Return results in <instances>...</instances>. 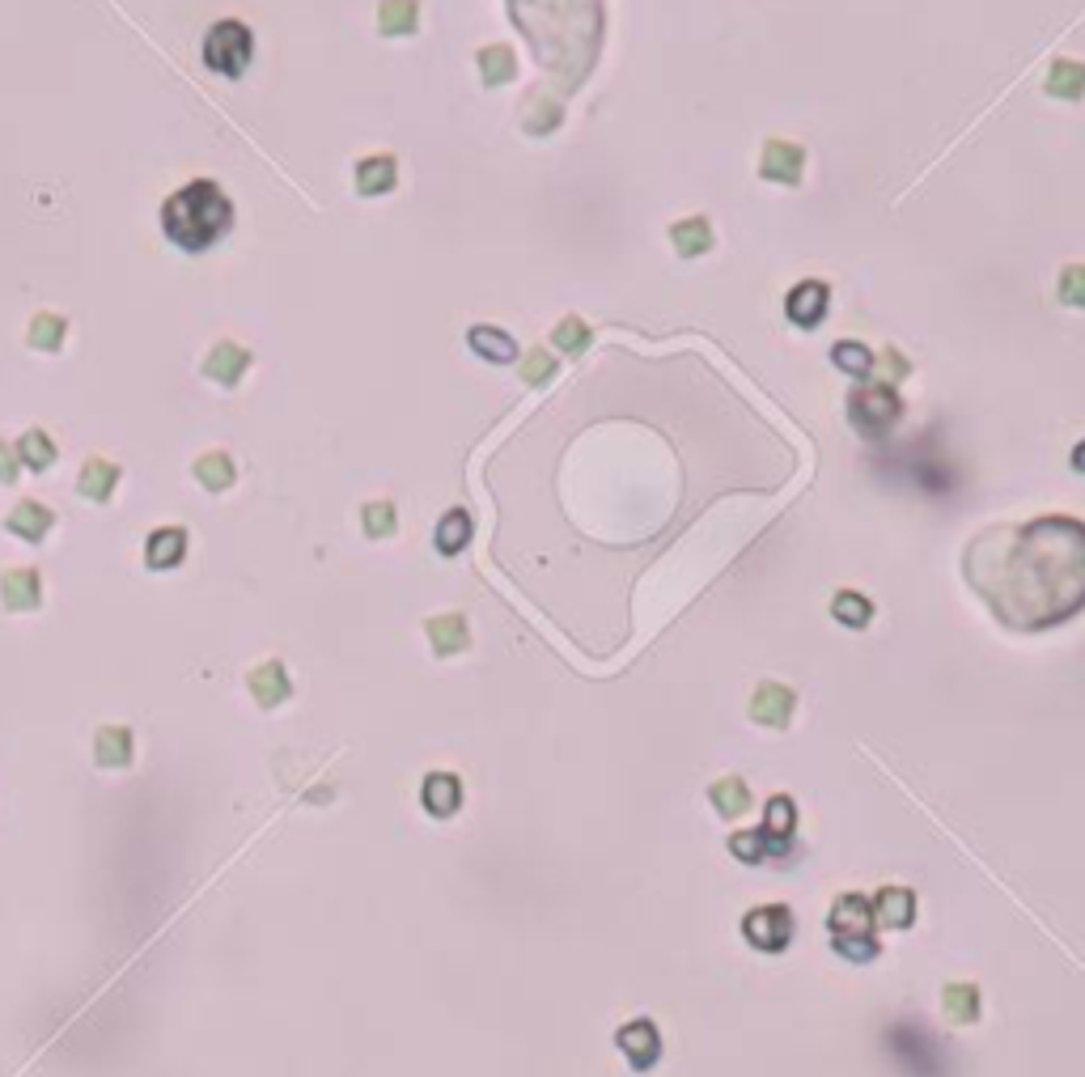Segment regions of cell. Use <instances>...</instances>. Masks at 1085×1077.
<instances>
[{"label":"cell","instance_id":"cell-46","mask_svg":"<svg viewBox=\"0 0 1085 1077\" xmlns=\"http://www.w3.org/2000/svg\"><path fill=\"white\" fill-rule=\"evenodd\" d=\"M1073 471H1082V475H1085V437L1077 441V446H1073Z\"/></svg>","mask_w":1085,"mask_h":1077},{"label":"cell","instance_id":"cell-44","mask_svg":"<svg viewBox=\"0 0 1085 1077\" xmlns=\"http://www.w3.org/2000/svg\"><path fill=\"white\" fill-rule=\"evenodd\" d=\"M17 450L13 446H0V484H13L17 480Z\"/></svg>","mask_w":1085,"mask_h":1077},{"label":"cell","instance_id":"cell-26","mask_svg":"<svg viewBox=\"0 0 1085 1077\" xmlns=\"http://www.w3.org/2000/svg\"><path fill=\"white\" fill-rule=\"evenodd\" d=\"M416 26H420V0H382L378 4V31L387 39L416 35Z\"/></svg>","mask_w":1085,"mask_h":1077},{"label":"cell","instance_id":"cell-4","mask_svg":"<svg viewBox=\"0 0 1085 1077\" xmlns=\"http://www.w3.org/2000/svg\"><path fill=\"white\" fill-rule=\"evenodd\" d=\"M251 56H255V39H251V31L242 26V22H217L212 31H208V39H204V64L212 69V73H221V77H242L246 73V64H251Z\"/></svg>","mask_w":1085,"mask_h":1077},{"label":"cell","instance_id":"cell-24","mask_svg":"<svg viewBox=\"0 0 1085 1077\" xmlns=\"http://www.w3.org/2000/svg\"><path fill=\"white\" fill-rule=\"evenodd\" d=\"M428 641H432V650L441 657L450 654H463L466 645H471V632H466V619L459 612H450V616H432L425 624Z\"/></svg>","mask_w":1085,"mask_h":1077},{"label":"cell","instance_id":"cell-41","mask_svg":"<svg viewBox=\"0 0 1085 1077\" xmlns=\"http://www.w3.org/2000/svg\"><path fill=\"white\" fill-rule=\"evenodd\" d=\"M556 370H560V365H556V356H551V352L531 348V352H526V361H522V383H531V386L551 383V374H556Z\"/></svg>","mask_w":1085,"mask_h":1077},{"label":"cell","instance_id":"cell-39","mask_svg":"<svg viewBox=\"0 0 1085 1077\" xmlns=\"http://www.w3.org/2000/svg\"><path fill=\"white\" fill-rule=\"evenodd\" d=\"M394 505L390 500H369L365 509H361V527H365V535L369 538H387L394 535Z\"/></svg>","mask_w":1085,"mask_h":1077},{"label":"cell","instance_id":"cell-9","mask_svg":"<svg viewBox=\"0 0 1085 1077\" xmlns=\"http://www.w3.org/2000/svg\"><path fill=\"white\" fill-rule=\"evenodd\" d=\"M806 174V149L793 141H768L759 154V179H772L784 187H797Z\"/></svg>","mask_w":1085,"mask_h":1077},{"label":"cell","instance_id":"cell-2","mask_svg":"<svg viewBox=\"0 0 1085 1077\" xmlns=\"http://www.w3.org/2000/svg\"><path fill=\"white\" fill-rule=\"evenodd\" d=\"M509 17L564 94L589 77L602 47V0H509Z\"/></svg>","mask_w":1085,"mask_h":1077},{"label":"cell","instance_id":"cell-22","mask_svg":"<svg viewBox=\"0 0 1085 1077\" xmlns=\"http://www.w3.org/2000/svg\"><path fill=\"white\" fill-rule=\"evenodd\" d=\"M0 594H4L9 612H35L42 598V581L35 569H13V573H4V581H0Z\"/></svg>","mask_w":1085,"mask_h":1077},{"label":"cell","instance_id":"cell-12","mask_svg":"<svg viewBox=\"0 0 1085 1077\" xmlns=\"http://www.w3.org/2000/svg\"><path fill=\"white\" fill-rule=\"evenodd\" d=\"M764 845L768 852H784L789 840H793V832H797V807H793V798L789 794H776L768 798V807H764Z\"/></svg>","mask_w":1085,"mask_h":1077},{"label":"cell","instance_id":"cell-31","mask_svg":"<svg viewBox=\"0 0 1085 1077\" xmlns=\"http://www.w3.org/2000/svg\"><path fill=\"white\" fill-rule=\"evenodd\" d=\"M94 760L102 769H127L132 764V734L123 730V726L98 730V738H94Z\"/></svg>","mask_w":1085,"mask_h":1077},{"label":"cell","instance_id":"cell-11","mask_svg":"<svg viewBox=\"0 0 1085 1077\" xmlns=\"http://www.w3.org/2000/svg\"><path fill=\"white\" fill-rule=\"evenodd\" d=\"M793 709H797V692L784 683H759L751 695V717L759 726H772V730H784L793 722Z\"/></svg>","mask_w":1085,"mask_h":1077},{"label":"cell","instance_id":"cell-10","mask_svg":"<svg viewBox=\"0 0 1085 1077\" xmlns=\"http://www.w3.org/2000/svg\"><path fill=\"white\" fill-rule=\"evenodd\" d=\"M827 306H831V289H827L822 280H802V285L789 289V298H784L789 323H797V327H806V331L827 318Z\"/></svg>","mask_w":1085,"mask_h":1077},{"label":"cell","instance_id":"cell-43","mask_svg":"<svg viewBox=\"0 0 1085 1077\" xmlns=\"http://www.w3.org/2000/svg\"><path fill=\"white\" fill-rule=\"evenodd\" d=\"M730 852H734L737 861H746V866L764 861V852H768L764 832H759V827H755V832H734V836H730Z\"/></svg>","mask_w":1085,"mask_h":1077},{"label":"cell","instance_id":"cell-6","mask_svg":"<svg viewBox=\"0 0 1085 1077\" xmlns=\"http://www.w3.org/2000/svg\"><path fill=\"white\" fill-rule=\"evenodd\" d=\"M793 912L784 908V904H759V908H751L746 917H742V937L755 946V951H768V955H780V951H789V942H793Z\"/></svg>","mask_w":1085,"mask_h":1077},{"label":"cell","instance_id":"cell-18","mask_svg":"<svg viewBox=\"0 0 1085 1077\" xmlns=\"http://www.w3.org/2000/svg\"><path fill=\"white\" fill-rule=\"evenodd\" d=\"M251 695L259 700V709H276V704H284L289 700V675H284V662H259L255 670H251Z\"/></svg>","mask_w":1085,"mask_h":1077},{"label":"cell","instance_id":"cell-1","mask_svg":"<svg viewBox=\"0 0 1085 1077\" xmlns=\"http://www.w3.org/2000/svg\"><path fill=\"white\" fill-rule=\"evenodd\" d=\"M963 573L1005 628H1056L1085 607V522L1051 513L992 527L967 547Z\"/></svg>","mask_w":1085,"mask_h":1077},{"label":"cell","instance_id":"cell-35","mask_svg":"<svg viewBox=\"0 0 1085 1077\" xmlns=\"http://www.w3.org/2000/svg\"><path fill=\"white\" fill-rule=\"evenodd\" d=\"M13 450H17V459L26 462L31 471H47V467L56 462V446H51V437H47L42 428H31V433H22Z\"/></svg>","mask_w":1085,"mask_h":1077},{"label":"cell","instance_id":"cell-38","mask_svg":"<svg viewBox=\"0 0 1085 1077\" xmlns=\"http://www.w3.org/2000/svg\"><path fill=\"white\" fill-rule=\"evenodd\" d=\"M64 336H69V323H64L60 314H35L26 340H31V348H42V352H60Z\"/></svg>","mask_w":1085,"mask_h":1077},{"label":"cell","instance_id":"cell-42","mask_svg":"<svg viewBox=\"0 0 1085 1077\" xmlns=\"http://www.w3.org/2000/svg\"><path fill=\"white\" fill-rule=\"evenodd\" d=\"M1060 302L1073 310H1085V264H1069L1060 271Z\"/></svg>","mask_w":1085,"mask_h":1077},{"label":"cell","instance_id":"cell-21","mask_svg":"<svg viewBox=\"0 0 1085 1077\" xmlns=\"http://www.w3.org/2000/svg\"><path fill=\"white\" fill-rule=\"evenodd\" d=\"M466 344L475 348L484 361H492V365H509L517 356V340L509 331H501V327H488V323H475L466 331Z\"/></svg>","mask_w":1085,"mask_h":1077},{"label":"cell","instance_id":"cell-23","mask_svg":"<svg viewBox=\"0 0 1085 1077\" xmlns=\"http://www.w3.org/2000/svg\"><path fill=\"white\" fill-rule=\"evenodd\" d=\"M183 552H187V531L183 527H161L145 543V565L149 569H174L183 560Z\"/></svg>","mask_w":1085,"mask_h":1077},{"label":"cell","instance_id":"cell-17","mask_svg":"<svg viewBox=\"0 0 1085 1077\" xmlns=\"http://www.w3.org/2000/svg\"><path fill=\"white\" fill-rule=\"evenodd\" d=\"M1044 89L1051 98H1060V102H1082L1085 98V60H1069V56L1051 60Z\"/></svg>","mask_w":1085,"mask_h":1077},{"label":"cell","instance_id":"cell-15","mask_svg":"<svg viewBox=\"0 0 1085 1077\" xmlns=\"http://www.w3.org/2000/svg\"><path fill=\"white\" fill-rule=\"evenodd\" d=\"M874 921L882 929H912L916 921V895L907 886H882L874 899Z\"/></svg>","mask_w":1085,"mask_h":1077},{"label":"cell","instance_id":"cell-19","mask_svg":"<svg viewBox=\"0 0 1085 1077\" xmlns=\"http://www.w3.org/2000/svg\"><path fill=\"white\" fill-rule=\"evenodd\" d=\"M475 64H479V77H484L488 89H501V85H509V81L517 77V51H513L509 43H488V47H479Z\"/></svg>","mask_w":1085,"mask_h":1077},{"label":"cell","instance_id":"cell-37","mask_svg":"<svg viewBox=\"0 0 1085 1077\" xmlns=\"http://www.w3.org/2000/svg\"><path fill=\"white\" fill-rule=\"evenodd\" d=\"M589 340H594V331L585 327V318H577V314L560 318V323H556V331H551V344L560 348L564 356H582L585 348H589Z\"/></svg>","mask_w":1085,"mask_h":1077},{"label":"cell","instance_id":"cell-33","mask_svg":"<svg viewBox=\"0 0 1085 1077\" xmlns=\"http://www.w3.org/2000/svg\"><path fill=\"white\" fill-rule=\"evenodd\" d=\"M195 480H199L204 488H212V493H225V488H233V480H237V467H233L230 455L212 450V455L195 459Z\"/></svg>","mask_w":1085,"mask_h":1077},{"label":"cell","instance_id":"cell-30","mask_svg":"<svg viewBox=\"0 0 1085 1077\" xmlns=\"http://www.w3.org/2000/svg\"><path fill=\"white\" fill-rule=\"evenodd\" d=\"M708 802H712V810H717L721 819H737V814L751 810V789H746L742 776H721V780H712Z\"/></svg>","mask_w":1085,"mask_h":1077},{"label":"cell","instance_id":"cell-3","mask_svg":"<svg viewBox=\"0 0 1085 1077\" xmlns=\"http://www.w3.org/2000/svg\"><path fill=\"white\" fill-rule=\"evenodd\" d=\"M233 226V204L212 179H195L161 204V230L179 251H208Z\"/></svg>","mask_w":1085,"mask_h":1077},{"label":"cell","instance_id":"cell-28","mask_svg":"<svg viewBox=\"0 0 1085 1077\" xmlns=\"http://www.w3.org/2000/svg\"><path fill=\"white\" fill-rule=\"evenodd\" d=\"M560 119H564L560 98H551V94H542V89H535V94L526 98V107H522V123H526V132H531V136H547V132H556V128H560Z\"/></svg>","mask_w":1085,"mask_h":1077},{"label":"cell","instance_id":"cell-29","mask_svg":"<svg viewBox=\"0 0 1085 1077\" xmlns=\"http://www.w3.org/2000/svg\"><path fill=\"white\" fill-rule=\"evenodd\" d=\"M475 535V522H471V513L466 509H450L441 522H437V531H432V543H437V552L441 556H459L466 543Z\"/></svg>","mask_w":1085,"mask_h":1077},{"label":"cell","instance_id":"cell-45","mask_svg":"<svg viewBox=\"0 0 1085 1077\" xmlns=\"http://www.w3.org/2000/svg\"><path fill=\"white\" fill-rule=\"evenodd\" d=\"M882 361H887V365H891V370H887V374H891V378H907V374H912V365H907V356H899V352H894V348H887V352H882Z\"/></svg>","mask_w":1085,"mask_h":1077},{"label":"cell","instance_id":"cell-20","mask_svg":"<svg viewBox=\"0 0 1085 1077\" xmlns=\"http://www.w3.org/2000/svg\"><path fill=\"white\" fill-rule=\"evenodd\" d=\"M399 183V161L390 154H374L356 161V192L361 195H387Z\"/></svg>","mask_w":1085,"mask_h":1077},{"label":"cell","instance_id":"cell-5","mask_svg":"<svg viewBox=\"0 0 1085 1077\" xmlns=\"http://www.w3.org/2000/svg\"><path fill=\"white\" fill-rule=\"evenodd\" d=\"M899 416H903V399L887 383L865 386V390L849 395V421L865 437H887L894 424H899Z\"/></svg>","mask_w":1085,"mask_h":1077},{"label":"cell","instance_id":"cell-7","mask_svg":"<svg viewBox=\"0 0 1085 1077\" xmlns=\"http://www.w3.org/2000/svg\"><path fill=\"white\" fill-rule=\"evenodd\" d=\"M615 1043H620L623 1061H627L636 1074H649V1069L661 1061V1036H658V1027H654L649 1018H636V1022L620 1027Z\"/></svg>","mask_w":1085,"mask_h":1077},{"label":"cell","instance_id":"cell-16","mask_svg":"<svg viewBox=\"0 0 1085 1077\" xmlns=\"http://www.w3.org/2000/svg\"><path fill=\"white\" fill-rule=\"evenodd\" d=\"M4 527H9V535L26 538V543H42L47 531L56 527V513L47 505H39V500H17Z\"/></svg>","mask_w":1085,"mask_h":1077},{"label":"cell","instance_id":"cell-32","mask_svg":"<svg viewBox=\"0 0 1085 1077\" xmlns=\"http://www.w3.org/2000/svg\"><path fill=\"white\" fill-rule=\"evenodd\" d=\"M941 1014L959 1027H971L979 1018V989L975 984H946L941 993Z\"/></svg>","mask_w":1085,"mask_h":1077},{"label":"cell","instance_id":"cell-34","mask_svg":"<svg viewBox=\"0 0 1085 1077\" xmlns=\"http://www.w3.org/2000/svg\"><path fill=\"white\" fill-rule=\"evenodd\" d=\"M831 361H836V370H844L853 378H869L874 365H878V356L865 344H856V340H840V344L831 348Z\"/></svg>","mask_w":1085,"mask_h":1077},{"label":"cell","instance_id":"cell-27","mask_svg":"<svg viewBox=\"0 0 1085 1077\" xmlns=\"http://www.w3.org/2000/svg\"><path fill=\"white\" fill-rule=\"evenodd\" d=\"M119 484V467L111 459H89L81 467V497L85 500H98V505H107L111 493H115Z\"/></svg>","mask_w":1085,"mask_h":1077},{"label":"cell","instance_id":"cell-14","mask_svg":"<svg viewBox=\"0 0 1085 1077\" xmlns=\"http://www.w3.org/2000/svg\"><path fill=\"white\" fill-rule=\"evenodd\" d=\"M246 370H251V352L242 344H233V340H221V344L204 356V374L221 386H237Z\"/></svg>","mask_w":1085,"mask_h":1077},{"label":"cell","instance_id":"cell-36","mask_svg":"<svg viewBox=\"0 0 1085 1077\" xmlns=\"http://www.w3.org/2000/svg\"><path fill=\"white\" fill-rule=\"evenodd\" d=\"M831 616L840 619L844 628H865V624L874 619V603H869L865 594H856V590H840V594L831 598Z\"/></svg>","mask_w":1085,"mask_h":1077},{"label":"cell","instance_id":"cell-40","mask_svg":"<svg viewBox=\"0 0 1085 1077\" xmlns=\"http://www.w3.org/2000/svg\"><path fill=\"white\" fill-rule=\"evenodd\" d=\"M831 951L849 963H874L882 955V942L878 937H831Z\"/></svg>","mask_w":1085,"mask_h":1077},{"label":"cell","instance_id":"cell-8","mask_svg":"<svg viewBox=\"0 0 1085 1077\" xmlns=\"http://www.w3.org/2000/svg\"><path fill=\"white\" fill-rule=\"evenodd\" d=\"M874 899H865V895H840L836 904H831V912H827V929H831V937H874Z\"/></svg>","mask_w":1085,"mask_h":1077},{"label":"cell","instance_id":"cell-25","mask_svg":"<svg viewBox=\"0 0 1085 1077\" xmlns=\"http://www.w3.org/2000/svg\"><path fill=\"white\" fill-rule=\"evenodd\" d=\"M670 242H674V251H679L683 259H696V255H708V251H712L717 233L708 226V217H687V221H674V226H670Z\"/></svg>","mask_w":1085,"mask_h":1077},{"label":"cell","instance_id":"cell-13","mask_svg":"<svg viewBox=\"0 0 1085 1077\" xmlns=\"http://www.w3.org/2000/svg\"><path fill=\"white\" fill-rule=\"evenodd\" d=\"M420 802L432 819H450V814H459L463 807V780L454 776V772H432L425 776V789H420Z\"/></svg>","mask_w":1085,"mask_h":1077}]
</instances>
